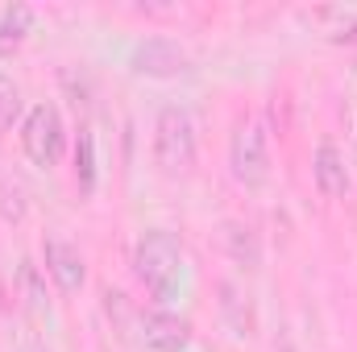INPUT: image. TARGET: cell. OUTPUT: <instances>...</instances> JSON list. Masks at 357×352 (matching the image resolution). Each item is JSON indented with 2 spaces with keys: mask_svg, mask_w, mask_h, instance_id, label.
I'll use <instances>...</instances> for the list:
<instances>
[{
  "mask_svg": "<svg viewBox=\"0 0 357 352\" xmlns=\"http://www.w3.org/2000/svg\"><path fill=\"white\" fill-rule=\"evenodd\" d=\"M133 269L142 278V286L154 294V298H171L178 290V278H183V245H178L171 232L154 228L137 241L133 249Z\"/></svg>",
  "mask_w": 357,
  "mask_h": 352,
  "instance_id": "6da1fadb",
  "label": "cell"
},
{
  "mask_svg": "<svg viewBox=\"0 0 357 352\" xmlns=\"http://www.w3.org/2000/svg\"><path fill=\"white\" fill-rule=\"evenodd\" d=\"M195 120L187 108L167 104L154 125V162L162 175H187L195 166Z\"/></svg>",
  "mask_w": 357,
  "mask_h": 352,
  "instance_id": "7a4b0ae2",
  "label": "cell"
},
{
  "mask_svg": "<svg viewBox=\"0 0 357 352\" xmlns=\"http://www.w3.org/2000/svg\"><path fill=\"white\" fill-rule=\"evenodd\" d=\"M229 170L241 186L258 191L270 178V137L262 120H245L229 141Z\"/></svg>",
  "mask_w": 357,
  "mask_h": 352,
  "instance_id": "3957f363",
  "label": "cell"
},
{
  "mask_svg": "<svg viewBox=\"0 0 357 352\" xmlns=\"http://www.w3.org/2000/svg\"><path fill=\"white\" fill-rule=\"evenodd\" d=\"M21 145H25V158L42 170L59 166L63 158V145H67V129H63V116L54 104H38L25 125H21Z\"/></svg>",
  "mask_w": 357,
  "mask_h": 352,
  "instance_id": "277c9868",
  "label": "cell"
},
{
  "mask_svg": "<svg viewBox=\"0 0 357 352\" xmlns=\"http://www.w3.org/2000/svg\"><path fill=\"white\" fill-rule=\"evenodd\" d=\"M129 67L137 75H150V79H171L178 71H187V50L171 38H146V42L133 46Z\"/></svg>",
  "mask_w": 357,
  "mask_h": 352,
  "instance_id": "5b68a950",
  "label": "cell"
},
{
  "mask_svg": "<svg viewBox=\"0 0 357 352\" xmlns=\"http://www.w3.org/2000/svg\"><path fill=\"white\" fill-rule=\"evenodd\" d=\"M42 257H46V273L54 278V286H59L63 294L84 290V282H88V262H84V253H79L71 241H63V237H46Z\"/></svg>",
  "mask_w": 357,
  "mask_h": 352,
  "instance_id": "8992f818",
  "label": "cell"
},
{
  "mask_svg": "<svg viewBox=\"0 0 357 352\" xmlns=\"http://www.w3.org/2000/svg\"><path fill=\"white\" fill-rule=\"evenodd\" d=\"M142 340L150 352H183L191 344V323L171 311H150L142 315Z\"/></svg>",
  "mask_w": 357,
  "mask_h": 352,
  "instance_id": "52a82bcc",
  "label": "cell"
},
{
  "mask_svg": "<svg viewBox=\"0 0 357 352\" xmlns=\"http://www.w3.org/2000/svg\"><path fill=\"white\" fill-rule=\"evenodd\" d=\"M312 178H316V186H320L324 199H341V195H349L345 154H341L333 141H324V145L316 150V158H312Z\"/></svg>",
  "mask_w": 357,
  "mask_h": 352,
  "instance_id": "ba28073f",
  "label": "cell"
},
{
  "mask_svg": "<svg viewBox=\"0 0 357 352\" xmlns=\"http://www.w3.org/2000/svg\"><path fill=\"white\" fill-rule=\"evenodd\" d=\"M225 245H229V257L245 269L262 262V245H258V232L250 224H225Z\"/></svg>",
  "mask_w": 357,
  "mask_h": 352,
  "instance_id": "9c48e42d",
  "label": "cell"
},
{
  "mask_svg": "<svg viewBox=\"0 0 357 352\" xmlns=\"http://www.w3.org/2000/svg\"><path fill=\"white\" fill-rule=\"evenodd\" d=\"M29 25H33V8L29 4L4 8V17H0V54H13L29 38Z\"/></svg>",
  "mask_w": 357,
  "mask_h": 352,
  "instance_id": "30bf717a",
  "label": "cell"
},
{
  "mask_svg": "<svg viewBox=\"0 0 357 352\" xmlns=\"http://www.w3.org/2000/svg\"><path fill=\"white\" fill-rule=\"evenodd\" d=\"M75 182L84 195L96 191V137H91V129H79V137H75Z\"/></svg>",
  "mask_w": 357,
  "mask_h": 352,
  "instance_id": "8fae6325",
  "label": "cell"
},
{
  "mask_svg": "<svg viewBox=\"0 0 357 352\" xmlns=\"http://www.w3.org/2000/svg\"><path fill=\"white\" fill-rule=\"evenodd\" d=\"M17 112H21V88L13 83V75H0V133L13 129Z\"/></svg>",
  "mask_w": 357,
  "mask_h": 352,
  "instance_id": "7c38bea8",
  "label": "cell"
},
{
  "mask_svg": "<svg viewBox=\"0 0 357 352\" xmlns=\"http://www.w3.org/2000/svg\"><path fill=\"white\" fill-rule=\"evenodd\" d=\"M316 21H333V38H357V17L345 8H320Z\"/></svg>",
  "mask_w": 357,
  "mask_h": 352,
  "instance_id": "4fadbf2b",
  "label": "cell"
},
{
  "mask_svg": "<svg viewBox=\"0 0 357 352\" xmlns=\"http://www.w3.org/2000/svg\"><path fill=\"white\" fill-rule=\"evenodd\" d=\"M21 282H25V290H29V307H42V290H38L33 265H25V269H21Z\"/></svg>",
  "mask_w": 357,
  "mask_h": 352,
  "instance_id": "5bb4252c",
  "label": "cell"
},
{
  "mask_svg": "<svg viewBox=\"0 0 357 352\" xmlns=\"http://www.w3.org/2000/svg\"><path fill=\"white\" fill-rule=\"evenodd\" d=\"M21 352H46V349H42V344H25Z\"/></svg>",
  "mask_w": 357,
  "mask_h": 352,
  "instance_id": "9a60e30c",
  "label": "cell"
}]
</instances>
